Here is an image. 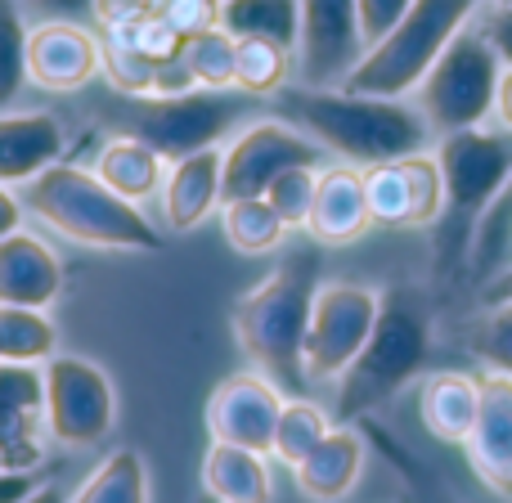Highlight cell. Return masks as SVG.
I'll return each instance as SVG.
<instances>
[{
	"label": "cell",
	"mask_w": 512,
	"mask_h": 503,
	"mask_svg": "<svg viewBox=\"0 0 512 503\" xmlns=\"http://www.w3.org/2000/svg\"><path fill=\"white\" fill-rule=\"evenodd\" d=\"M468 463L495 495L512 499V378L486 373L481 378V409L468 432Z\"/></svg>",
	"instance_id": "obj_17"
},
{
	"label": "cell",
	"mask_w": 512,
	"mask_h": 503,
	"mask_svg": "<svg viewBox=\"0 0 512 503\" xmlns=\"http://www.w3.org/2000/svg\"><path fill=\"white\" fill-rule=\"evenodd\" d=\"M149 14H158L167 27H176L180 36H194L203 27H216V14L221 5L216 0H153Z\"/></svg>",
	"instance_id": "obj_39"
},
{
	"label": "cell",
	"mask_w": 512,
	"mask_h": 503,
	"mask_svg": "<svg viewBox=\"0 0 512 503\" xmlns=\"http://www.w3.org/2000/svg\"><path fill=\"white\" fill-rule=\"evenodd\" d=\"M36 486H41V477H36V472H9V468H0V503H23Z\"/></svg>",
	"instance_id": "obj_44"
},
{
	"label": "cell",
	"mask_w": 512,
	"mask_h": 503,
	"mask_svg": "<svg viewBox=\"0 0 512 503\" xmlns=\"http://www.w3.org/2000/svg\"><path fill=\"white\" fill-rule=\"evenodd\" d=\"M23 198L14 194L9 185H0V239H9V234L23 230Z\"/></svg>",
	"instance_id": "obj_45"
},
{
	"label": "cell",
	"mask_w": 512,
	"mask_h": 503,
	"mask_svg": "<svg viewBox=\"0 0 512 503\" xmlns=\"http://www.w3.org/2000/svg\"><path fill=\"white\" fill-rule=\"evenodd\" d=\"M23 5V14H32L36 23H45V18H72L77 23L81 14H90V0H18Z\"/></svg>",
	"instance_id": "obj_43"
},
{
	"label": "cell",
	"mask_w": 512,
	"mask_h": 503,
	"mask_svg": "<svg viewBox=\"0 0 512 503\" xmlns=\"http://www.w3.org/2000/svg\"><path fill=\"white\" fill-rule=\"evenodd\" d=\"M436 162H441L445 180V212H441V261H459L472 248V230H477L481 212L499 185L512 171V131H490V126H468V131H450L436 144Z\"/></svg>",
	"instance_id": "obj_6"
},
{
	"label": "cell",
	"mask_w": 512,
	"mask_h": 503,
	"mask_svg": "<svg viewBox=\"0 0 512 503\" xmlns=\"http://www.w3.org/2000/svg\"><path fill=\"white\" fill-rule=\"evenodd\" d=\"M279 409H283V391L265 373H234L207 400V432H212V441L270 454Z\"/></svg>",
	"instance_id": "obj_14"
},
{
	"label": "cell",
	"mask_w": 512,
	"mask_h": 503,
	"mask_svg": "<svg viewBox=\"0 0 512 503\" xmlns=\"http://www.w3.org/2000/svg\"><path fill=\"white\" fill-rule=\"evenodd\" d=\"M239 126V104L225 90H189L171 99H131V113L122 122V135H135L149 149H158L167 162H180L189 153L225 149Z\"/></svg>",
	"instance_id": "obj_8"
},
{
	"label": "cell",
	"mask_w": 512,
	"mask_h": 503,
	"mask_svg": "<svg viewBox=\"0 0 512 503\" xmlns=\"http://www.w3.org/2000/svg\"><path fill=\"white\" fill-rule=\"evenodd\" d=\"M292 77V50L274 41H248L234 45V90L243 95H279Z\"/></svg>",
	"instance_id": "obj_32"
},
{
	"label": "cell",
	"mask_w": 512,
	"mask_h": 503,
	"mask_svg": "<svg viewBox=\"0 0 512 503\" xmlns=\"http://www.w3.org/2000/svg\"><path fill=\"white\" fill-rule=\"evenodd\" d=\"M63 292V261L41 234L18 230L0 239V306L50 310Z\"/></svg>",
	"instance_id": "obj_19"
},
{
	"label": "cell",
	"mask_w": 512,
	"mask_h": 503,
	"mask_svg": "<svg viewBox=\"0 0 512 503\" xmlns=\"http://www.w3.org/2000/svg\"><path fill=\"white\" fill-rule=\"evenodd\" d=\"M45 378V436L68 450H90L117 423L113 378L86 355H50L41 364Z\"/></svg>",
	"instance_id": "obj_10"
},
{
	"label": "cell",
	"mask_w": 512,
	"mask_h": 503,
	"mask_svg": "<svg viewBox=\"0 0 512 503\" xmlns=\"http://www.w3.org/2000/svg\"><path fill=\"white\" fill-rule=\"evenodd\" d=\"M234 36L225 27H203V32L185 36L180 45V63L189 68L198 90H234Z\"/></svg>",
	"instance_id": "obj_33"
},
{
	"label": "cell",
	"mask_w": 512,
	"mask_h": 503,
	"mask_svg": "<svg viewBox=\"0 0 512 503\" xmlns=\"http://www.w3.org/2000/svg\"><path fill=\"white\" fill-rule=\"evenodd\" d=\"M216 27L234 36V41H274L283 50H297L301 32V0H225Z\"/></svg>",
	"instance_id": "obj_26"
},
{
	"label": "cell",
	"mask_w": 512,
	"mask_h": 503,
	"mask_svg": "<svg viewBox=\"0 0 512 503\" xmlns=\"http://www.w3.org/2000/svg\"><path fill=\"white\" fill-rule=\"evenodd\" d=\"M499 77H504L499 54L490 50L486 36L468 23L445 45L441 59L432 63L423 86L414 90V108L423 113V122L432 126V135L486 126V117L495 113V99H499Z\"/></svg>",
	"instance_id": "obj_7"
},
{
	"label": "cell",
	"mask_w": 512,
	"mask_h": 503,
	"mask_svg": "<svg viewBox=\"0 0 512 503\" xmlns=\"http://www.w3.org/2000/svg\"><path fill=\"white\" fill-rule=\"evenodd\" d=\"M472 27L490 41V50L499 54V63L512 68V5H499V0H481L477 14H472Z\"/></svg>",
	"instance_id": "obj_40"
},
{
	"label": "cell",
	"mask_w": 512,
	"mask_h": 503,
	"mask_svg": "<svg viewBox=\"0 0 512 503\" xmlns=\"http://www.w3.org/2000/svg\"><path fill=\"white\" fill-rule=\"evenodd\" d=\"M23 212H32L41 225H50L59 239L81 243L95 252H162L158 225L144 216V207L126 203L122 194L104 185L95 171L54 162L36 180L18 185Z\"/></svg>",
	"instance_id": "obj_3"
},
{
	"label": "cell",
	"mask_w": 512,
	"mask_h": 503,
	"mask_svg": "<svg viewBox=\"0 0 512 503\" xmlns=\"http://www.w3.org/2000/svg\"><path fill=\"white\" fill-rule=\"evenodd\" d=\"M324 149L297 131L283 117L270 122H252L225 144V171H221V198H265V189L292 167H319Z\"/></svg>",
	"instance_id": "obj_11"
},
{
	"label": "cell",
	"mask_w": 512,
	"mask_h": 503,
	"mask_svg": "<svg viewBox=\"0 0 512 503\" xmlns=\"http://www.w3.org/2000/svg\"><path fill=\"white\" fill-rule=\"evenodd\" d=\"M468 256L481 279H495V274H504L512 265V171L504 185H499V194L490 198V207L481 212Z\"/></svg>",
	"instance_id": "obj_30"
},
{
	"label": "cell",
	"mask_w": 512,
	"mask_h": 503,
	"mask_svg": "<svg viewBox=\"0 0 512 503\" xmlns=\"http://www.w3.org/2000/svg\"><path fill=\"white\" fill-rule=\"evenodd\" d=\"M414 5V0H355V9H360V32H364V45H378L382 36L391 32V27L405 18V9Z\"/></svg>",
	"instance_id": "obj_41"
},
{
	"label": "cell",
	"mask_w": 512,
	"mask_h": 503,
	"mask_svg": "<svg viewBox=\"0 0 512 503\" xmlns=\"http://www.w3.org/2000/svg\"><path fill=\"white\" fill-rule=\"evenodd\" d=\"M490 301H512V265L490 279Z\"/></svg>",
	"instance_id": "obj_48"
},
{
	"label": "cell",
	"mask_w": 512,
	"mask_h": 503,
	"mask_svg": "<svg viewBox=\"0 0 512 503\" xmlns=\"http://www.w3.org/2000/svg\"><path fill=\"white\" fill-rule=\"evenodd\" d=\"M23 503H68V490H63L59 481H41Z\"/></svg>",
	"instance_id": "obj_47"
},
{
	"label": "cell",
	"mask_w": 512,
	"mask_h": 503,
	"mask_svg": "<svg viewBox=\"0 0 512 503\" xmlns=\"http://www.w3.org/2000/svg\"><path fill=\"white\" fill-rule=\"evenodd\" d=\"M364 194H369L373 225H391V230L436 225L445 212L441 162L436 153H409V158L364 167Z\"/></svg>",
	"instance_id": "obj_13"
},
{
	"label": "cell",
	"mask_w": 512,
	"mask_h": 503,
	"mask_svg": "<svg viewBox=\"0 0 512 503\" xmlns=\"http://www.w3.org/2000/svg\"><path fill=\"white\" fill-rule=\"evenodd\" d=\"M364 32L355 0H301V32L292 50L297 86H342L364 59Z\"/></svg>",
	"instance_id": "obj_12"
},
{
	"label": "cell",
	"mask_w": 512,
	"mask_h": 503,
	"mask_svg": "<svg viewBox=\"0 0 512 503\" xmlns=\"http://www.w3.org/2000/svg\"><path fill=\"white\" fill-rule=\"evenodd\" d=\"M27 77L36 90L72 95L99 77V32L72 18H45L27 32Z\"/></svg>",
	"instance_id": "obj_15"
},
{
	"label": "cell",
	"mask_w": 512,
	"mask_h": 503,
	"mask_svg": "<svg viewBox=\"0 0 512 503\" xmlns=\"http://www.w3.org/2000/svg\"><path fill=\"white\" fill-rule=\"evenodd\" d=\"M162 63L144 59L131 41L113 32H99V77L126 99H149L153 95V81H158Z\"/></svg>",
	"instance_id": "obj_35"
},
{
	"label": "cell",
	"mask_w": 512,
	"mask_h": 503,
	"mask_svg": "<svg viewBox=\"0 0 512 503\" xmlns=\"http://www.w3.org/2000/svg\"><path fill=\"white\" fill-rule=\"evenodd\" d=\"M373 225L369 216V194H364V171L351 162H333L319 167L315 185V207H310L306 234L324 248H346V243L364 239Z\"/></svg>",
	"instance_id": "obj_18"
},
{
	"label": "cell",
	"mask_w": 512,
	"mask_h": 503,
	"mask_svg": "<svg viewBox=\"0 0 512 503\" xmlns=\"http://www.w3.org/2000/svg\"><path fill=\"white\" fill-rule=\"evenodd\" d=\"M333 432L328 414L306 396H288L279 409V423H274V441H270V459H279L283 468H297L310 450H315L324 436Z\"/></svg>",
	"instance_id": "obj_31"
},
{
	"label": "cell",
	"mask_w": 512,
	"mask_h": 503,
	"mask_svg": "<svg viewBox=\"0 0 512 503\" xmlns=\"http://www.w3.org/2000/svg\"><path fill=\"white\" fill-rule=\"evenodd\" d=\"M319 256L292 252L265 274L256 288L234 301V337L256 373L274 382L288 396H306L310 378L301 364V342L310 324V301L319 288Z\"/></svg>",
	"instance_id": "obj_2"
},
{
	"label": "cell",
	"mask_w": 512,
	"mask_h": 503,
	"mask_svg": "<svg viewBox=\"0 0 512 503\" xmlns=\"http://www.w3.org/2000/svg\"><path fill=\"white\" fill-rule=\"evenodd\" d=\"M59 355V328L45 310L0 306V364H45Z\"/></svg>",
	"instance_id": "obj_29"
},
{
	"label": "cell",
	"mask_w": 512,
	"mask_h": 503,
	"mask_svg": "<svg viewBox=\"0 0 512 503\" xmlns=\"http://www.w3.org/2000/svg\"><path fill=\"white\" fill-rule=\"evenodd\" d=\"M167 167L171 162L162 158L158 149H149L144 140H135V135H108L104 149L95 153V176L104 180L113 194H122L126 203L144 207L149 198L162 194V180H167Z\"/></svg>",
	"instance_id": "obj_23"
},
{
	"label": "cell",
	"mask_w": 512,
	"mask_h": 503,
	"mask_svg": "<svg viewBox=\"0 0 512 503\" xmlns=\"http://www.w3.org/2000/svg\"><path fill=\"white\" fill-rule=\"evenodd\" d=\"M427 351H432V306L423 301V292L418 288L382 292V310L369 342L355 355L351 369L337 378V409L346 418H355L387 405L391 396H400L423 373Z\"/></svg>",
	"instance_id": "obj_4"
},
{
	"label": "cell",
	"mask_w": 512,
	"mask_h": 503,
	"mask_svg": "<svg viewBox=\"0 0 512 503\" xmlns=\"http://www.w3.org/2000/svg\"><path fill=\"white\" fill-rule=\"evenodd\" d=\"M499 5H512V0H499Z\"/></svg>",
	"instance_id": "obj_49"
},
{
	"label": "cell",
	"mask_w": 512,
	"mask_h": 503,
	"mask_svg": "<svg viewBox=\"0 0 512 503\" xmlns=\"http://www.w3.org/2000/svg\"><path fill=\"white\" fill-rule=\"evenodd\" d=\"M149 5L153 0H90V18H95L99 32H117V27L149 14Z\"/></svg>",
	"instance_id": "obj_42"
},
{
	"label": "cell",
	"mask_w": 512,
	"mask_h": 503,
	"mask_svg": "<svg viewBox=\"0 0 512 503\" xmlns=\"http://www.w3.org/2000/svg\"><path fill=\"white\" fill-rule=\"evenodd\" d=\"M481 0H414L396 27L378 45L364 50V59L342 81L346 90L382 99H405L423 86L432 63L445 54V45L472 23Z\"/></svg>",
	"instance_id": "obj_5"
},
{
	"label": "cell",
	"mask_w": 512,
	"mask_h": 503,
	"mask_svg": "<svg viewBox=\"0 0 512 503\" xmlns=\"http://www.w3.org/2000/svg\"><path fill=\"white\" fill-rule=\"evenodd\" d=\"M315 185H319V167H292L265 189L270 207L283 216L288 230H306L310 207H315Z\"/></svg>",
	"instance_id": "obj_37"
},
{
	"label": "cell",
	"mask_w": 512,
	"mask_h": 503,
	"mask_svg": "<svg viewBox=\"0 0 512 503\" xmlns=\"http://www.w3.org/2000/svg\"><path fill=\"white\" fill-rule=\"evenodd\" d=\"M279 113L324 153L360 171L409 158V153H427L432 144V126L405 99L360 95L346 86H283Z\"/></svg>",
	"instance_id": "obj_1"
},
{
	"label": "cell",
	"mask_w": 512,
	"mask_h": 503,
	"mask_svg": "<svg viewBox=\"0 0 512 503\" xmlns=\"http://www.w3.org/2000/svg\"><path fill=\"white\" fill-rule=\"evenodd\" d=\"M221 171H225V149H203L189 158L171 162L167 180H162V221L171 234H189L203 221H212V212H221Z\"/></svg>",
	"instance_id": "obj_20"
},
{
	"label": "cell",
	"mask_w": 512,
	"mask_h": 503,
	"mask_svg": "<svg viewBox=\"0 0 512 503\" xmlns=\"http://www.w3.org/2000/svg\"><path fill=\"white\" fill-rule=\"evenodd\" d=\"M481 409V382L468 373H432L418 391V418L423 427L445 445H463L477 423Z\"/></svg>",
	"instance_id": "obj_25"
},
{
	"label": "cell",
	"mask_w": 512,
	"mask_h": 503,
	"mask_svg": "<svg viewBox=\"0 0 512 503\" xmlns=\"http://www.w3.org/2000/svg\"><path fill=\"white\" fill-rule=\"evenodd\" d=\"M45 436L41 364H0V468L32 472Z\"/></svg>",
	"instance_id": "obj_16"
},
{
	"label": "cell",
	"mask_w": 512,
	"mask_h": 503,
	"mask_svg": "<svg viewBox=\"0 0 512 503\" xmlns=\"http://www.w3.org/2000/svg\"><path fill=\"white\" fill-rule=\"evenodd\" d=\"M68 135L54 113H0V185H27L63 162Z\"/></svg>",
	"instance_id": "obj_21"
},
{
	"label": "cell",
	"mask_w": 512,
	"mask_h": 503,
	"mask_svg": "<svg viewBox=\"0 0 512 503\" xmlns=\"http://www.w3.org/2000/svg\"><path fill=\"white\" fill-rule=\"evenodd\" d=\"M495 117H499V122H504V131H512V68H504V77H499Z\"/></svg>",
	"instance_id": "obj_46"
},
{
	"label": "cell",
	"mask_w": 512,
	"mask_h": 503,
	"mask_svg": "<svg viewBox=\"0 0 512 503\" xmlns=\"http://www.w3.org/2000/svg\"><path fill=\"white\" fill-rule=\"evenodd\" d=\"M382 310V288L355 279H324L310 301L301 364L310 382H337L364 351Z\"/></svg>",
	"instance_id": "obj_9"
},
{
	"label": "cell",
	"mask_w": 512,
	"mask_h": 503,
	"mask_svg": "<svg viewBox=\"0 0 512 503\" xmlns=\"http://www.w3.org/2000/svg\"><path fill=\"white\" fill-rule=\"evenodd\" d=\"M203 490L216 503H270L274 499L270 454L212 441L203 454Z\"/></svg>",
	"instance_id": "obj_24"
},
{
	"label": "cell",
	"mask_w": 512,
	"mask_h": 503,
	"mask_svg": "<svg viewBox=\"0 0 512 503\" xmlns=\"http://www.w3.org/2000/svg\"><path fill=\"white\" fill-rule=\"evenodd\" d=\"M113 36H122V41H131L135 50L144 54V59H153V63H171V59H180V45H185V36L176 32V27H167L158 14H144V18H135V23H126V27H117Z\"/></svg>",
	"instance_id": "obj_38"
},
{
	"label": "cell",
	"mask_w": 512,
	"mask_h": 503,
	"mask_svg": "<svg viewBox=\"0 0 512 503\" xmlns=\"http://www.w3.org/2000/svg\"><path fill=\"white\" fill-rule=\"evenodd\" d=\"M468 346L490 373H508L512 378V301H490L481 324L472 328Z\"/></svg>",
	"instance_id": "obj_36"
},
{
	"label": "cell",
	"mask_w": 512,
	"mask_h": 503,
	"mask_svg": "<svg viewBox=\"0 0 512 503\" xmlns=\"http://www.w3.org/2000/svg\"><path fill=\"white\" fill-rule=\"evenodd\" d=\"M221 230L239 256H265L279 252L288 225L270 207V198H234V203H221Z\"/></svg>",
	"instance_id": "obj_28"
},
{
	"label": "cell",
	"mask_w": 512,
	"mask_h": 503,
	"mask_svg": "<svg viewBox=\"0 0 512 503\" xmlns=\"http://www.w3.org/2000/svg\"><path fill=\"white\" fill-rule=\"evenodd\" d=\"M364 463H369L364 436L355 432V427H333V432L292 468V477H297V490L310 503H342L360 486Z\"/></svg>",
	"instance_id": "obj_22"
},
{
	"label": "cell",
	"mask_w": 512,
	"mask_h": 503,
	"mask_svg": "<svg viewBox=\"0 0 512 503\" xmlns=\"http://www.w3.org/2000/svg\"><path fill=\"white\" fill-rule=\"evenodd\" d=\"M27 32H32V23H27L23 5L0 0V113H9L23 99V90L32 86V77H27Z\"/></svg>",
	"instance_id": "obj_34"
},
{
	"label": "cell",
	"mask_w": 512,
	"mask_h": 503,
	"mask_svg": "<svg viewBox=\"0 0 512 503\" xmlns=\"http://www.w3.org/2000/svg\"><path fill=\"white\" fill-rule=\"evenodd\" d=\"M68 503H149V463L122 445L95 463Z\"/></svg>",
	"instance_id": "obj_27"
}]
</instances>
